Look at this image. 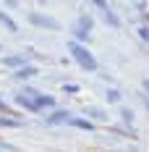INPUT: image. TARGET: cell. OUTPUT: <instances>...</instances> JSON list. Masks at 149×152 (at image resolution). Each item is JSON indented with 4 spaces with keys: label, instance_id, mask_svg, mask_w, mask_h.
<instances>
[{
    "label": "cell",
    "instance_id": "cell-1",
    "mask_svg": "<svg viewBox=\"0 0 149 152\" xmlns=\"http://www.w3.org/2000/svg\"><path fill=\"white\" fill-rule=\"evenodd\" d=\"M68 50H71V55H73V61L84 68V71H97L100 68V63H97V58L92 55L89 50L84 45H78V42H68Z\"/></svg>",
    "mask_w": 149,
    "mask_h": 152
},
{
    "label": "cell",
    "instance_id": "cell-3",
    "mask_svg": "<svg viewBox=\"0 0 149 152\" xmlns=\"http://www.w3.org/2000/svg\"><path fill=\"white\" fill-rule=\"evenodd\" d=\"M29 24H34V26H42V29H58V21H52L50 16L45 13H29Z\"/></svg>",
    "mask_w": 149,
    "mask_h": 152
},
{
    "label": "cell",
    "instance_id": "cell-2",
    "mask_svg": "<svg viewBox=\"0 0 149 152\" xmlns=\"http://www.w3.org/2000/svg\"><path fill=\"white\" fill-rule=\"evenodd\" d=\"M92 26H94L92 16L84 13L78 21H76V26H73V37H76V39H81V42H86V39H89V34H92ZM76 39H73V42H76ZM81 42H78V45H81Z\"/></svg>",
    "mask_w": 149,
    "mask_h": 152
},
{
    "label": "cell",
    "instance_id": "cell-7",
    "mask_svg": "<svg viewBox=\"0 0 149 152\" xmlns=\"http://www.w3.org/2000/svg\"><path fill=\"white\" fill-rule=\"evenodd\" d=\"M31 76H37V68H34V66H24V68L16 71V81H26Z\"/></svg>",
    "mask_w": 149,
    "mask_h": 152
},
{
    "label": "cell",
    "instance_id": "cell-9",
    "mask_svg": "<svg viewBox=\"0 0 149 152\" xmlns=\"http://www.w3.org/2000/svg\"><path fill=\"white\" fill-rule=\"evenodd\" d=\"M0 24H3L8 31H18V24H16V21H13L8 13H3V11H0Z\"/></svg>",
    "mask_w": 149,
    "mask_h": 152
},
{
    "label": "cell",
    "instance_id": "cell-17",
    "mask_svg": "<svg viewBox=\"0 0 149 152\" xmlns=\"http://www.w3.org/2000/svg\"><path fill=\"white\" fill-rule=\"evenodd\" d=\"M123 118H126V121L131 123V121H134V113H131V110H128V107H126V110H123Z\"/></svg>",
    "mask_w": 149,
    "mask_h": 152
},
{
    "label": "cell",
    "instance_id": "cell-5",
    "mask_svg": "<svg viewBox=\"0 0 149 152\" xmlns=\"http://www.w3.org/2000/svg\"><path fill=\"white\" fill-rule=\"evenodd\" d=\"M94 5H97V8H100V11H102V16H105V24H110V26H120L118 16H115V13H113V11H110V5H107V3H105V0H97V3H94Z\"/></svg>",
    "mask_w": 149,
    "mask_h": 152
},
{
    "label": "cell",
    "instance_id": "cell-15",
    "mask_svg": "<svg viewBox=\"0 0 149 152\" xmlns=\"http://www.w3.org/2000/svg\"><path fill=\"white\" fill-rule=\"evenodd\" d=\"M139 37H141L144 42L149 39V29H147V24H144V26H139Z\"/></svg>",
    "mask_w": 149,
    "mask_h": 152
},
{
    "label": "cell",
    "instance_id": "cell-12",
    "mask_svg": "<svg viewBox=\"0 0 149 152\" xmlns=\"http://www.w3.org/2000/svg\"><path fill=\"white\" fill-rule=\"evenodd\" d=\"M16 105H21V107H26V110H31V100H29V97H24V94L18 92V94H16Z\"/></svg>",
    "mask_w": 149,
    "mask_h": 152
},
{
    "label": "cell",
    "instance_id": "cell-13",
    "mask_svg": "<svg viewBox=\"0 0 149 152\" xmlns=\"http://www.w3.org/2000/svg\"><path fill=\"white\" fill-rule=\"evenodd\" d=\"M89 115H92V118H100V121H105V118H107V115H105V110H100V107H92Z\"/></svg>",
    "mask_w": 149,
    "mask_h": 152
},
{
    "label": "cell",
    "instance_id": "cell-8",
    "mask_svg": "<svg viewBox=\"0 0 149 152\" xmlns=\"http://www.w3.org/2000/svg\"><path fill=\"white\" fill-rule=\"evenodd\" d=\"M5 66H11V68H16V71H18V68H24V66H26V58H24V55H8V58H5Z\"/></svg>",
    "mask_w": 149,
    "mask_h": 152
},
{
    "label": "cell",
    "instance_id": "cell-6",
    "mask_svg": "<svg viewBox=\"0 0 149 152\" xmlns=\"http://www.w3.org/2000/svg\"><path fill=\"white\" fill-rule=\"evenodd\" d=\"M65 121H71V113L68 110H55L52 115H47V126H58V123H65Z\"/></svg>",
    "mask_w": 149,
    "mask_h": 152
},
{
    "label": "cell",
    "instance_id": "cell-18",
    "mask_svg": "<svg viewBox=\"0 0 149 152\" xmlns=\"http://www.w3.org/2000/svg\"><path fill=\"white\" fill-rule=\"evenodd\" d=\"M0 110H5V102H3V100H0Z\"/></svg>",
    "mask_w": 149,
    "mask_h": 152
},
{
    "label": "cell",
    "instance_id": "cell-16",
    "mask_svg": "<svg viewBox=\"0 0 149 152\" xmlns=\"http://www.w3.org/2000/svg\"><path fill=\"white\" fill-rule=\"evenodd\" d=\"M78 89H81L78 84H65V92H71V94H73V92H78Z\"/></svg>",
    "mask_w": 149,
    "mask_h": 152
},
{
    "label": "cell",
    "instance_id": "cell-10",
    "mask_svg": "<svg viewBox=\"0 0 149 152\" xmlns=\"http://www.w3.org/2000/svg\"><path fill=\"white\" fill-rule=\"evenodd\" d=\"M71 126H76V129H84V131H94V123L86 121V118H71Z\"/></svg>",
    "mask_w": 149,
    "mask_h": 152
},
{
    "label": "cell",
    "instance_id": "cell-4",
    "mask_svg": "<svg viewBox=\"0 0 149 152\" xmlns=\"http://www.w3.org/2000/svg\"><path fill=\"white\" fill-rule=\"evenodd\" d=\"M47 107H55V97L50 94H37L31 100V113H39V110H47Z\"/></svg>",
    "mask_w": 149,
    "mask_h": 152
},
{
    "label": "cell",
    "instance_id": "cell-14",
    "mask_svg": "<svg viewBox=\"0 0 149 152\" xmlns=\"http://www.w3.org/2000/svg\"><path fill=\"white\" fill-rule=\"evenodd\" d=\"M107 102H120V92L118 89H110L107 92Z\"/></svg>",
    "mask_w": 149,
    "mask_h": 152
},
{
    "label": "cell",
    "instance_id": "cell-11",
    "mask_svg": "<svg viewBox=\"0 0 149 152\" xmlns=\"http://www.w3.org/2000/svg\"><path fill=\"white\" fill-rule=\"evenodd\" d=\"M0 126H5V129H18V126H24V123L16 121V118H8V115H5V118H0Z\"/></svg>",
    "mask_w": 149,
    "mask_h": 152
}]
</instances>
